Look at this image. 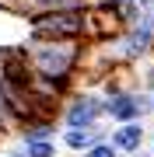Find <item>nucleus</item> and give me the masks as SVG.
Masks as SVG:
<instances>
[{
  "instance_id": "1",
  "label": "nucleus",
  "mask_w": 154,
  "mask_h": 157,
  "mask_svg": "<svg viewBox=\"0 0 154 157\" xmlns=\"http://www.w3.org/2000/svg\"><path fill=\"white\" fill-rule=\"evenodd\" d=\"M25 52H28L39 77L56 80V84H67V80L74 84L88 49H84V42H28Z\"/></svg>"
},
{
  "instance_id": "2",
  "label": "nucleus",
  "mask_w": 154,
  "mask_h": 157,
  "mask_svg": "<svg viewBox=\"0 0 154 157\" xmlns=\"http://www.w3.org/2000/svg\"><path fill=\"white\" fill-rule=\"evenodd\" d=\"M32 42H88V11H42L28 17Z\"/></svg>"
},
{
  "instance_id": "3",
  "label": "nucleus",
  "mask_w": 154,
  "mask_h": 157,
  "mask_svg": "<svg viewBox=\"0 0 154 157\" xmlns=\"http://www.w3.org/2000/svg\"><path fill=\"white\" fill-rule=\"evenodd\" d=\"M102 119H109L105 115V94H95V91H77V94H70V101L60 112L63 129H102L98 126Z\"/></svg>"
},
{
  "instance_id": "4",
  "label": "nucleus",
  "mask_w": 154,
  "mask_h": 157,
  "mask_svg": "<svg viewBox=\"0 0 154 157\" xmlns=\"http://www.w3.org/2000/svg\"><path fill=\"white\" fill-rule=\"evenodd\" d=\"M151 112H154L151 94H144V91H126V94H112V98H105V115L112 119L116 126L144 122Z\"/></svg>"
},
{
  "instance_id": "5",
  "label": "nucleus",
  "mask_w": 154,
  "mask_h": 157,
  "mask_svg": "<svg viewBox=\"0 0 154 157\" xmlns=\"http://www.w3.org/2000/svg\"><path fill=\"white\" fill-rule=\"evenodd\" d=\"M144 140H147V126L144 122H130V126H116L109 133V143L116 147L123 157H133L144 150Z\"/></svg>"
},
{
  "instance_id": "6",
  "label": "nucleus",
  "mask_w": 154,
  "mask_h": 157,
  "mask_svg": "<svg viewBox=\"0 0 154 157\" xmlns=\"http://www.w3.org/2000/svg\"><path fill=\"white\" fill-rule=\"evenodd\" d=\"M60 140H63V147H67V150L88 154L95 143H105L109 136H105V129H63Z\"/></svg>"
},
{
  "instance_id": "7",
  "label": "nucleus",
  "mask_w": 154,
  "mask_h": 157,
  "mask_svg": "<svg viewBox=\"0 0 154 157\" xmlns=\"http://www.w3.org/2000/svg\"><path fill=\"white\" fill-rule=\"evenodd\" d=\"M53 136H56V119H42V122H32L21 129V143H49Z\"/></svg>"
},
{
  "instance_id": "8",
  "label": "nucleus",
  "mask_w": 154,
  "mask_h": 157,
  "mask_svg": "<svg viewBox=\"0 0 154 157\" xmlns=\"http://www.w3.org/2000/svg\"><path fill=\"white\" fill-rule=\"evenodd\" d=\"M11 129L21 133V122H18V115L11 112V105H7L4 94H0V133H11Z\"/></svg>"
},
{
  "instance_id": "9",
  "label": "nucleus",
  "mask_w": 154,
  "mask_h": 157,
  "mask_svg": "<svg viewBox=\"0 0 154 157\" xmlns=\"http://www.w3.org/2000/svg\"><path fill=\"white\" fill-rule=\"evenodd\" d=\"M25 154H28V157H56V143H28V147H25Z\"/></svg>"
},
{
  "instance_id": "10",
  "label": "nucleus",
  "mask_w": 154,
  "mask_h": 157,
  "mask_svg": "<svg viewBox=\"0 0 154 157\" xmlns=\"http://www.w3.org/2000/svg\"><path fill=\"white\" fill-rule=\"evenodd\" d=\"M84 157H123V154H119V150H116L112 143L105 140V143H95V147H91V150H88Z\"/></svg>"
},
{
  "instance_id": "11",
  "label": "nucleus",
  "mask_w": 154,
  "mask_h": 157,
  "mask_svg": "<svg viewBox=\"0 0 154 157\" xmlns=\"http://www.w3.org/2000/svg\"><path fill=\"white\" fill-rule=\"evenodd\" d=\"M140 91L144 94H154V63H147L144 73H140Z\"/></svg>"
},
{
  "instance_id": "12",
  "label": "nucleus",
  "mask_w": 154,
  "mask_h": 157,
  "mask_svg": "<svg viewBox=\"0 0 154 157\" xmlns=\"http://www.w3.org/2000/svg\"><path fill=\"white\" fill-rule=\"evenodd\" d=\"M144 28H151V32H154V7H151L147 14H144Z\"/></svg>"
},
{
  "instance_id": "13",
  "label": "nucleus",
  "mask_w": 154,
  "mask_h": 157,
  "mask_svg": "<svg viewBox=\"0 0 154 157\" xmlns=\"http://www.w3.org/2000/svg\"><path fill=\"white\" fill-rule=\"evenodd\" d=\"M109 4H112V7H119V11H123V7H133L137 0H109Z\"/></svg>"
},
{
  "instance_id": "14",
  "label": "nucleus",
  "mask_w": 154,
  "mask_h": 157,
  "mask_svg": "<svg viewBox=\"0 0 154 157\" xmlns=\"http://www.w3.org/2000/svg\"><path fill=\"white\" fill-rule=\"evenodd\" d=\"M133 157H154V150H140V154H133Z\"/></svg>"
},
{
  "instance_id": "15",
  "label": "nucleus",
  "mask_w": 154,
  "mask_h": 157,
  "mask_svg": "<svg viewBox=\"0 0 154 157\" xmlns=\"http://www.w3.org/2000/svg\"><path fill=\"white\" fill-rule=\"evenodd\" d=\"M151 105H154V94H151Z\"/></svg>"
},
{
  "instance_id": "16",
  "label": "nucleus",
  "mask_w": 154,
  "mask_h": 157,
  "mask_svg": "<svg viewBox=\"0 0 154 157\" xmlns=\"http://www.w3.org/2000/svg\"><path fill=\"white\" fill-rule=\"evenodd\" d=\"M7 4H14V0H7Z\"/></svg>"
}]
</instances>
